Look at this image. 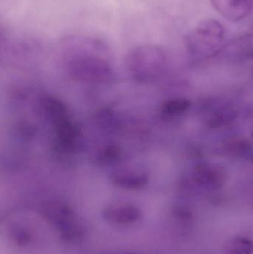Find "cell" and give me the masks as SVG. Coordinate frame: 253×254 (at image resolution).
I'll list each match as a JSON object with an SVG mask.
<instances>
[{
	"label": "cell",
	"mask_w": 253,
	"mask_h": 254,
	"mask_svg": "<svg viewBox=\"0 0 253 254\" xmlns=\"http://www.w3.org/2000/svg\"><path fill=\"white\" fill-rule=\"evenodd\" d=\"M68 50V68L72 78L78 81L100 83L111 77L112 70L104 57L105 45L93 37H74L65 40Z\"/></svg>",
	"instance_id": "1"
},
{
	"label": "cell",
	"mask_w": 253,
	"mask_h": 254,
	"mask_svg": "<svg viewBox=\"0 0 253 254\" xmlns=\"http://www.w3.org/2000/svg\"><path fill=\"white\" fill-rule=\"evenodd\" d=\"M166 61L161 49L154 46H138L126 58V66L131 77L138 83H146L157 75Z\"/></svg>",
	"instance_id": "2"
},
{
	"label": "cell",
	"mask_w": 253,
	"mask_h": 254,
	"mask_svg": "<svg viewBox=\"0 0 253 254\" xmlns=\"http://www.w3.org/2000/svg\"><path fill=\"white\" fill-rule=\"evenodd\" d=\"M224 34L225 30L219 21L203 19L189 34L187 45L194 52L212 50L222 43Z\"/></svg>",
	"instance_id": "3"
},
{
	"label": "cell",
	"mask_w": 253,
	"mask_h": 254,
	"mask_svg": "<svg viewBox=\"0 0 253 254\" xmlns=\"http://www.w3.org/2000/svg\"><path fill=\"white\" fill-rule=\"evenodd\" d=\"M109 179L114 186L129 190L142 189L149 182L147 172L132 165L117 167L111 173Z\"/></svg>",
	"instance_id": "4"
},
{
	"label": "cell",
	"mask_w": 253,
	"mask_h": 254,
	"mask_svg": "<svg viewBox=\"0 0 253 254\" xmlns=\"http://www.w3.org/2000/svg\"><path fill=\"white\" fill-rule=\"evenodd\" d=\"M102 216L107 222L114 225H128L138 222L142 213L132 203L117 201L108 204L102 210Z\"/></svg>",
	"instance_id": "5"
},
{
	"label": "cell",
	"mask_w": 253,
	"mask_h": 254,
	"mask_svg": "<svg viewBox=\"0 0 253 254\" xmlns=\"http://www.w3.org/2000/svg\"><path fill=\"white\" fill-rule=\"evenodd\" d=\"M41 213L43 218L57 231L77 218L69 204L57 200L44 203L41 207Z\"/></svg>",
	"instance_id": "6"
},
{
	"label": "cell",
	"mask_w": 253,
	"mask_h": 254,
	"mask_svg": "<svg viewBox=\"0 0 253 254\" xmlns=\"http://www.w3.org/2000/svg\"><path fill=\"white\" fill-rule=\"evenodd\" d=\"M54 127L56 149L64 154L75 151L81 134V128L78 124L70 118Z\"/></svg>",
	"instance_id": "7"
},
{
	"label": "cell",
	"mask_w": 253,
	"mask_h": 254,
	"mask_svg": "<svg viewBox=\"0 0 253 254\" xmlns=\"http://www.w3.org/2000/svg\"><path fill=\"white\" fill-rule=\"evenodd\" d=\"M215 10L231 22H240L252 11V0H210Z\"/></svg>",
	"instance_id": "8"
},
{
	"label": "cell",
	"mask_w": 253,
	"mask_h": 254,
	"mask_svg": "<svg viewBox=\"0 0 253 254\" xmlns=\"http://www.w3.org/2000/svg\"><path fill=\"white\" fill-rule=\"evenodd\" d=\"M193 179L198 185L209 188H221L227 180L222 167L215 164H201L193 172Z\"/></svg>",
	"instance_id": "9"
},
{
	"label": "cell",
	"mask_w": 253,
	"mask_h": 254,
	"mask_svg": "<svg viewBox=\"0 0 253 254\" xmlns=\"http://www.w3.org/2000/svg\"><path fill=\"white\" fill-rule=\"evenodd\" d=\"M42 107L45 116L53 125H56L71 118L66 104L56 97L48 96L43 100Z\"/></svg>",
	"instance_id": "10"
},
{
	"label": "cell",
	"mask_w": 253,
	"mask_h": 254,
	"mask_svg": "<svg viewBox=\"0 0 253 254\" xmlns=\"http://www.w3.org/2000/svg\"><path fill=\"white\" fill-rule=\"evenodd\" d=\"M229 56L242 59H253V32L238 37L222 49Z\"/></svg>",
	"instance_id": "11"
},
{
	"label": "cell",
	"mask_w": 253,
	"mask_h": 254,
	"mask_svg": "<svg viewBox=\"0 0 253 254\" xmlns=\"http://www.w3.org/2000/svg\"><path fill=\"white\" fill-rule=\"evenodd\" d=\"M62 241L67 243H77L86 235V228L80 219H74L71 223L57 231Z\"/></svg>",
	"instance_id": "12"
},
{
	"label": "cell",
	"mask_w": 253,
	"mask_h": 254,
	"mask_svg": "<svg viewBox=\"0 0 253 254\" xmlns=\"http://www.w3.org/2000/svg\"><path fill=\"white\" fill-rule=\"evenodd\" d=\"M191 107V102L185 98H175L166 101L161 107L162 113L164 116L174 117L181 116Z\"/></svg>",
	"instance_id": "13"
},
{
	"label": "cell",
	"mask_w": 253,
	"mask_h": 254,
	"mask_svg": "<svg viewBox=\"0 0 253 254\" xmlns=\"http://www.w3.org/2000/svg\"><path fill=\"white\" fill-rule=\"evenodd\" d=\"M121 157V150L115 144H108L100 149L97 155V161L102 166L111 165L119 161Z\"/></svg>",
	"instance_id": "14"
},
{
	"label": "cell",
	"mask_w": 253,
	"mask_h": 254,
	"mask_svg": "<svg viewBox=\"0 0 253 254\" xmlns=\"http://www.w3.org/2000/svg\"><path fill=\"white\" fill-rule=\"evenodd\" d=\"M10 237L16 246H25L31 243L33 235L27 228L15 227L10 231Z\"/></svg>",
	"instance_id": "15"
},
{
	"label": "cell",
	"mask_w": 253,
	"mask_h": 254,
	"mask_svg": "<svg viewBox=\"0 0 253 254\" xmlns=\"http://www.w3.org/2000/svg\"><path fill=\"white\" fill-rule=\"evenodd\" d=\"M253 250L252 242L244 237L235 239L229 245V252L231 254H251Z\"/></svg>",
	"instance_id": "16"
},
{
	"label": "cell",
	"mask_w": 253,
	"mask_h": 254,
	"mask_svg": "<svg viewBox=\"0 0 253 254\" xmlns=\"http://www.w3.org/2000/svg\"><path fill=\"white\" fill-rule=\"evenodd\" d=\"M102 254H134L132 253H127V252H111V253H106Z\"/></svg>",
	"instance_id": "17"
},
{
	"label": "cell",
	"mask_w": 253,
	"mask_h": 254,
	"mask_svg": "<svg viewBox=\"0 0 253 254\" xmlns=\"http://www.w3.org/2000/svg\"><path fill=\"white\" fill-rule=\"evenodd\" d=\"M252 1H253V0H252Z\"/></svg>",
	"instance_id": "18"
},
{
	"label": "cell",
	"mask_w": 253,
	"mask_h": 254,
	"mask_svg": "<svg viewBox=\"0 0 253 254\" xmlns=\"http://www.w3.org/2000/svg\"></svg>",
	"instance_id": "19"
}]
</instances>
